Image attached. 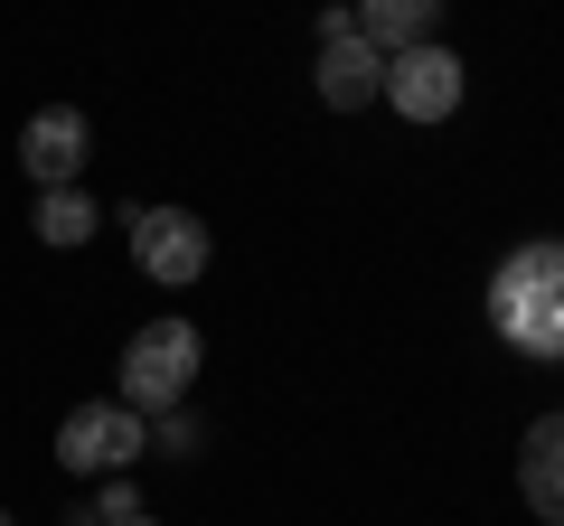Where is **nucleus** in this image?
Segmentation results:
<instances>
[{"label":"nucleus","mask_w":564,"mask_h":526,"mask_svg":"<svg viewBox=\"0 0 564 526\" xmlns=\"http://www.w3.org/2000/svg\"><path fill=\"white\" fill-rule=\"evenodd\" d=\"M489 329L518 358H555L564 366V235H536L489 273Z\"/></svg>","instance_id":"f257e3e1"},{"label":"nucleus","mask_w":564,"mask_h":526,"mask_svg":"<svg viewBox=\"0 0 564 526\" xmlns=\"http://www.w3.org/2000/svg\"><path fill=\"white\" fill-rule=\"evenodd\" d=\"M198 366H207V339L188 320H141L132 348H122V405L132 414H180Z\"/></svg>","instance_id":"f03ea898"},{"label":"nucleus","mask_w":564,"mask_h":526,"mask_svg":"<svg viewBox=\"0 0 564 526\" xmlns=\"http://www.w3.org/2000/svg\"><path fill=\"white\" fill-rule=\"evenodd\" d=\"M132 461H151V414H132L122 395L76 405L57 424V470H76V480H122Z\"/></svg>","instance_id":"7ed1b4c3"},{"label":"nucleus","mask_w":564,"mask_h":526,"mask_svg":"<svg viewBox=\"0 0 564 526\" xmlns=\"http://www.w3.org/2000/svg\"><path fill=\"white\" fill-rule=\"evenodd\" d=\"M462 95H470V66L452 57L443 39H423V47H395V57H386V95L377 103H395L404 122H452Z\"/></svg>","instance_id":"20e7f679"},{"label":"nucleus","mask_w":564,"mask_h":526,"mask_svg":"<svg viewBox=\"0 0 564 526\" xmlns=\"http://www.w3.org/2000/svg\"><path fill=\"white\" fill-rule=\"evenodd\" d=\"M122 226H132V263L141 273H151V283H198L207 273V254H217V244H207V217L198 207H122Z\"/></svg>","instance_id":"39448f33"},{"label":"nucleus","mask_w":564,"mask_h":526,"mask_svg":"<svg viewBox=\"0 0 564 526\" xmlns=\"http://www.w3.org/2000/svg\"><path fill=\"white\" fill-rule=\"evenodd\" d=\"M311 85H321V103H329V113H358V103H377V95H386V57L358 39V20H348V10H321Z\"/></svg>","instance_id":"423d86ee"},{"label":"nucleus","mask_w":564,"mask_h":526,"mask_svg":"<svg viewBox=\"0 0 564 526\" xmlns=\"http://www.w3.org/2000/svg\"><path fill=\"white\" fill-rule=\"evenodd\" d=\"M85 151H95V122H85L76 103H39L29 132H20V169L39 188H76L85 179Z\"/></svg>","instance_id":"0eeeda50"},{"label":"nucleus","mask_w":564,"mask_h":526,"mask_svg":"<svg viewBox=\"0 0 564 526\" xmlns=\"http://www.w3.org/2000/svg\"><path fill=\"white\" fill-rule=\"evenodd\" d=\"M518 498L536 507L545 526H564V414H536L518 432Z\"/></svg>","instance_id":"6e6552de"},{"label":"nucleus","mask_w":564,"mask_h":526,"mask_svg":"<svg viewBox=\"0 0 564 526\" xmlns=\"http://www.w3.org/2000/svg\"><path fill=\"white\" fill-rule=\"evenodd\" d=\"M452 0H348V20H358V39L377 47V57H395V47H423L433 29H443Z\"/></svg>","instance_id":"1a4fd4ad"},{"label":"nucleus","mask_w":564,"mask_h":526,"mask_svg":"<svg viewBox=\"0 0 564 526\" xmlns=\"http://www.w3.org/2000/svg\"><path fill=\"white\" fill-rule=\"evenodd\" d=\"M95 226H104V207H95V188H39V244H57V254H76V244H95Z\"/></svg>","instance_id":"9d476101"},{"label":"nucleus","mask_w":564,"mask_h":526,"mask_svg":"<svg viewBox=\"0 0 564 526\" xmlns=\"http://www.w3.org/2000/svg\"><path fill=\"white\" fill-rule=\"evenodd\" d=\"M151 451H170V461H188V451H198V414H151Z\"/></svg>","instance_id":"9b49d317"},{"label":"nucleus","mask_w":564,"mask_h":526,"mask_svg":"<svg viewBox=\"0 0 564 526\" xmlns=\"http://www.w3.org/2000/svg\"><path fill=\"white\" fill-rule=\"evenodd\" d=\"M132 470H122V480H104V498H95V517H85V526H113V517H132Z\"/></svg>","instance_id":"f8f14e48"},{"label":"nucleus","mask_w":564,"mask_h":526,"mask_svg":"<svg viewBox=\"0 0 564 526\" xmlns=\"http://www.w3.org/2000/svg\"><path fill=\"white\" fill-rule=\"evenodd\" d=\"M113 526H161V517H141V507H132V517H113Z\"/></svg>","instance_id":"ddd939ff"},{"label":"nucleus","mask_w":564,"mask_h":526,"mask_svg":"<svg viewBox=\"0 0 564 526\" xmlns=\"http://www.w3.org/2000/svg\"><path fill=\"white\" fill-rule=\"evenodd\" d=\"M0 526H20V517H10V507H0Z\"/></svg>","instance_id":"4468645a"}]
</instances>
